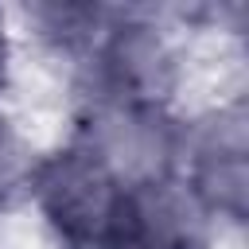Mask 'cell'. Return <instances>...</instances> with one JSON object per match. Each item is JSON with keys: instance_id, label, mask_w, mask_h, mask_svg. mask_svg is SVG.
Returning <instances> with one entry per match:
<instances>
[{"instance_id": "obj_1", "label": "cell", "mask_w": 249, "mask_h": 249, "mask_svg": "<svg viewBox=\"0 0 249 249\" xmlns=\"http://www.w3.org/2000/svg\"><path fill=\"white\" fill-rule=\"evenodd\" d=\"M27 187L51 222V230L70 249H117L128 214V183L86 144L58 148L39 160Z\"/></svg>"}, {"instance_id": "obj_2", "label": "cell", "mask_w": 249, "mask_h": 249, "mask_svg": "<svg viewBox=\"0 0 249 249\" xmlns=\"http://www.w3.org/2000/svg\"><path fill=\"white\" fill-rule=\"evenodd\" d=\"M97 74L109 105L160 113L175 89V58L148 23L113 27L97 51Z\"/></svg>"}, {"instance_id": "obj_3", "label": "cell", "mask_w": 249, "mask_h": 249, "mask_svg": "<svg viewBox=\"0 0 249 249\" xmlns=\"http://www.w3.org/2000/svg\"><path fill=\"white\" fill-rule=\"evenodd\" d=\"M187 191L198 198L206 214H226L233 222L245 218L249 202V163H245V113L241 105L218 113L191 148Z\"/></svg>"}, {"instance_id": "obj_4", "label": "cell", "mask_w": 249, "mask_h": 249, "mask_svg": "<svg viewBox=\"0 0 249 249\" xmlns=\"http://www.w3.org/2000/svg\"><path fill=\"white\" fill-rule=\"evenodd\" d=\"M31 167L23 160V148H19V136L12 132V124L0 117V206H8L16 198V191L27 183Z\"/></svg>"}, {"instance_id": "obj_5", "label": "cell", "mask_w": 249, "mask_h": 249, "mask_svg": "<svg viewBox=\"0 0 249 249\" xmlns=\"http://www.w3.org/2000/svg\"><path fill=\"white\" fill-rule=\"evenodd\" d=\"M8 78V31H4V16H0V89Z\"/></svg>"}]
</instances>
